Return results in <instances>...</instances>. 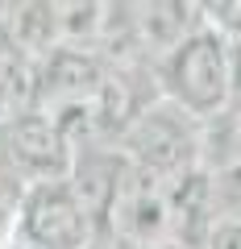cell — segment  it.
Segmentation results:
<instances>
[{"label": "cell", "instance_id": "6da1fadb", "mask_svg": "<svg viewBox=\"0 0 241 249\" xmlns=\"http://www.w3.org/2000/svg\"><path fill=\"white\" fill-rule=\"evenodd\" d=\"M154 79H158L162 100L183 108L196 121L233 108L229 96V42L216 29L200 21L162 62H154Z\"/></svg>", "mask_w": 241, "mask_h": 249}, {"label": "cell", "instance_id": "7a4b0ae2", "mask_svg": "<svg viewBox=\"0 0 241 249\" xmlns=\"http://www.w3.org/2000/svg\"><path fill=\"white\" fill-rule=\"evenodd\" d=\"M116 154L133 170L158 178H179L187 170H200V121L175 108L170 100H154L116 137Z\"/></svg>", "mask_w": 241, "mask_h": 249}, {"label": "cell", "instance_id": "3957f363", "mask_svg": "<svg viewBox=\"0 0 241 249\" xmlns=\"http://www.w3.org/2000/svg\"><path fill=\"white\" fill-rule=\"evenodd\" d=\"M100 232H108L125 249L170 245V178L129 166Z\"/></svg>", "mask_w": 241, "mask_h": 249}, {"label": "cell", "instance_id": "277c9868", "mask_svg": "<svg viewBox=\"0 0 241 249\" xmlns=\"http://www.w3.org/2000/svg\"><path fill=\"white\" fill-rule=\"evenodd\" d=\"M17 237L25 249H88V241L96 237V224L75 204L67 178L63 183H34L21 191Z\"/></svg>", "mask_w": 241, "mask_h": 249}, {"label": "cell", "instance_id": "5b68a950", "mask_svg": "<svg viewBox=\"0 0 241 249\" xmlns=\"http://www.w3.org/2000/svg\"><path fill=\"white\" fill-rule=\"evenodd\" d=\"M0 137H4V162H9L13 178H17L21 187L63 183L67 178L75 154L42 112L4 116V121H0Z\"/></svg>", "mask_w": 241, "mask_h": 249}, {"label": "cell", "instance_id": "8992f818", "mask_svg": "<svg viewBox=\"0 0 241 249\" xmlns=\"http://www.w3.org/2000/svg\"><path fill=\"white\" fill-rule=\"evenodd\" d=\"M108 75V62L92 50H50L46 58L34 62V104L29 112H58L67 104H83L100 91Z\"/></svg>", "mask_w": 241, "mask_h": 249}, {"label": "cell", "instance_id": "52a82bcc", "mask_svg": "<svg viewBox=\"0 0 241 249\" xmlns=\"http://www.w3.org/2000/svg\"><path fill=\"white\" fill-rule=\"evenodd\" d=\"M125 170H129V162L116 154V145H88V150H79L71 158L67 187H71L75 204L83 208V216L96 224V232L104 229V216L112 208L121 183H125Z\"/></svg>", "mask_w": 241, "mask_h": 249}, {"label": "cell", "instance_id": "ba28073f", "mask_svg": "<svg viewBox=\"0 0 241 249\" xmlns=\"http://www.w3.org/2000/svg\"><path fill=\"white\" fill-rule=\"evenodd\" d=\"M212 224H216L212 175L208 170H187V175L170 178V245L204 249Z\"/></svg>", "mask_w": 241, "mask_h": 249}, {"label": "cell", "instance_id": "9c48e42d", "mask_svg": "<svg viewBox=\"0 0 241 249\" xmlns=\"http://www.w3.org/2000/svg\"><path fill=\"white\" fill-rule=\"evenodd\" d=\"M200 25V4H133V34H137V58L162 62L191 29Z\"/></svg>", "mask_w": 241, "mask_h": 249}, {"label": "cell", "instance_id": "30bf717a", "mask_svg": "<svg viewBox=\"0 0 241 249\" xmlns=\"http://www.w3.org/2000/svg\"><path fill=\"white\" fill-rule=\"evenodd\" d=\"M0 13H9V17H0V29L9 34V42L29 62H37L50 50H58V4L25 0V4H4Z\"/></svg>", "mask_w": 241, "mask_h": 249}, {"label": "cell", "instance_id": "8fae6325", "mask_svg": "<svg viewBox=\"0 0 241 249\" xmlns=\"http://www.w3.org/2000/svg\"><path fill=\"white\" fill-rule=\"evenodd\" d=\"M212 204L216 220H241V158L212 175Z\"/></svg>", "mask_w": 241, "mask_h": 249}, {"label": "cell", "instance_id": "7c38bea8", "mask_svg": "<svg viewBox=\"0 0 241 249\" xmlns=\"http://www.w3.org/2000/svg\"><path fill=\"white\" fill-rule=\"evenodd\" d=\"M204 249H241V220H216Z\"/></svg>", "mask_w": 241, "mask_h": 249}, {"label": "cell", "instance_id": "4fadbf2b", "mask_svg": "<svg viewBox=\"0 0 241 249\" xmlns=\"http://www.w3.org/2000/svg\"><path fill=\"white\" fill-rule=\"evenodd\" d=\"M233 121H237V137H241V104L233 108Z\"/></svg>", "mask_w": 241, "mask_h": 249}, {"label": "cell", "instance_id": "5bb4252c", "mask_svg": "<svg viewBox=\"0 0 241 249\" xmlns=\"http://www.w3.org/2000/svg\"><path fill=\"white\" fill-rule=\"evenodd\" d=\"M121 249H125V245H121ZM146 249H175V245H146Z\"/></svg>", "mask_w": 241, "mask_h": 249}]
</instances>
